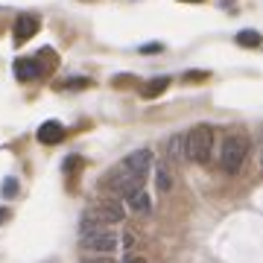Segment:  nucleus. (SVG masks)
I'll return each instance as SVG.
<instances>
[{
    "label": "nucleus",
    "mask_w": 263,
    "mask_h": 263,
    "mask_svg": "<svg viewBox=\"0 0 263 263\" xmlns=\"http://www.w3.org/2000/svg\"><path fill=\"white\" fill-rule=\"evenodd\" d=\"M149 167H152V149H146V146H143V149H135L132 155L123 158V164L114 167L111 179H108V187L126 199L129 193L143 187V179H146Z\"/></svg>",
    "instance_id": "1"
},
{
    "label": "nucleus",
    "mask_w": 263,
    "mask_h": 263,
    "mask_svg": "<svg viewBox=\"0 0 263 263\" xmlns=\"http://www.w3.org/2000/svg\"><path fill=\"white\" fill-rule=\"evenodd\" d=\"M214 152V129L208 123H199L184 135V158L196 161V164H208Z\"/></svg>",
    "instance_id": "2"
},
{
    "label": "nucleus",
    "mask_w": 263,
    "mask_h": 263,
    "mask_svg": "<svg viewBox=\"0 0 263 263\" xmlns=\"http://www.w3.org/2000/svg\"><path fill=\"white\" fill-rule=\"evenodd\" d=\"M246 155H249V138L234 132V135H228L226 141H222L219 164H222V170H226V173H240Z\"/></svg>",
    "instance_id": "3"
},
{
    "label": "nucleus",
    "mask_w": 263,
    "mask_h": 263,
    "mask_svg": "<svg viewBox=\"0 0 263 263\" xmlns=\"http://www.w3.org/2000/svg\"><path fill=\"white\" fill-rule=\"evenodd\" d=\"M123 219V205L117 199H103L97 208L85 211V219H82V231H91V226L100 228V222H120Z\"/></svg>",
    "instance_id": "4"
},
{
    "label": "nucleus",
    "mask_w": 263,
    "mask_h": 263,
    "mask_svg": "<svg viewBox=\"0 0 263 263\" xmlns=\"http://www.w3.org/2000/svg\"><path fill=\"white\" fill-rule=\"evenodd\" d=\"M82 246H85V249H94V252H114V246H117V234L105 231V228H94V231H85Z\"/></svg>",
    "instance_id": "5"
},
{
    "label": "nucleus",
    "mask_w": 263,
    "mask_h": 263,
    "mask_svg": "<svg viewBox=\"0 0 263 263\" xmlns=\"http://www.w3.org/2000/svg\"><path fill=\"white\" fill-rule=\"evenodd\" d=\"M41 143H47V146H53V143H59L62 138H65V126L59 120H47L38 126V135H35Z\"/></svg>",
    "instance_id": "6"
},
{
    "label": "nucleus",
    "mask_w": 263,
    "mask_h": 263,
    "mask_svg": "<svg viewBox=\"0 0 263 263\" xmlns=\"http://www.w3.org/2000/svg\"><path fill=\"white\" fill-rule=\"evenodd\" d=\"M35 32H38L35 15H18V21H15V44H24V41L32 38Z\"/></svg>",
    "instance_id": "7"
},
{
    "label": "nucleus",
    "mask_w": 263,
    "mask_h": 263,
    "mask_svg": "<svg viewBox=\"0 0 263 263\" xmlns=\"http://www.w3.org/2000/svg\"><path fill=\"white\" fill-rule=\"evenodd\" d=\"M41 73H44V70H41V65H38L35 59H18V62H15V76H18L21 82L38 79Z\"/></svg>",
    "instance_id": "8"
},
{
    "label": "nucleus",
    "mask_w": 263,
    "mask_h": 263,
    "mask_svg": "<svg viewBox=\"0 0 263 263\" xmlns=\"http://www.w3.org/2000/svg\"><path fill=\"white\" fill-rule=\"evenodd\" d=\"M170 88V76H155V79H149V82L141 88V94H143V100H155L158 94H164Z\"/></svg>",
    "instance_id": "9"
},
{
    "label": "nucleus",
    "mask_w": 263,
    "mask_h": 263,
    "mask_svg": "<svg viewBox=\"0 0 263 263\" xmlns=\"http://www.w3.org/2000/svg\"><path fill=\"white\" fill-rule=\"evenodd\" d=\"M126 202H129V208L132 211H138V214H149L152 211V202H149V193L146 190H135V193H129L126 196Z\"/></svg>",
    "instance_id": "10"
},
{
    "label": "nucleus",
    "mask_w": 263,
    "mask_h": 263,
    "mask_svg": "<svg viewBox=\"0 0 263 263\" xmlns=\"http://www.w3.org/2000/svg\"><path fill=\"white\" fill-rule=\"evenodd\" d=\"M155 187H158V193H170V187H173L170 164H155Z\"/></svg>",
    "instance_id": "11"
},
{
    "label": "nucleus",
    "mask_w": 263,
    "mask_h": 263,
    "mask_svg": "<svg viewBox=\"0 0 263 263\" xmlns=\"http://www.w3.org/2000/svg\"><path fill=\"white\" fill-rule=\"evenodd\" d=\"M167 155L173 161H181L184 158V135H173L167 141Z\"/></svg>",
    "instance_id": "12"
},
{
    "label": "nucleus",
    "mask_w": 263,
    "mask_h": 263,
    "mask_svg": "<svg viewBox=\"0 0 263 263\" xmlns=\"http://www.w3.org/2000/svg\"><path fill=\"white\" fill-rule=\"evenodd\" d=\"M237 44L240 47H260V32L257 29H243V32H237Z\"/></svg>",
    "instance_id": "13"
},
{
    "label": "nucleus",
    "mask_w": 263,
    "mask_h": 263,
    "mask_svg": "<svg viewBox=\"0 0 263 263\" xmlns=\"http://www.w3.org/2000/svg\"><path fill=\"white\" fill-rule=\"evenodd\" d=\"M3 199H15L18 196V190H21V184H18V179L15 176H9V179H3Z\"/></svg>",
    "instance_id": "14"
},
{
    "label": "nucleus",
    "mask_w": 263,
    "mask_h": 263,
    "mask_svg": "<svg viewBox=\"0 0 263 263\" xmlns=\"http://www.w3.org/2000/svg\"><path fill=\"white\" fill-rule=\"evenodd\" d=\"M117 240H120V243H123V249H132V246H135V237H132L129 231H126V234H123V237H117Z\"/></svg>",
    "instance_id": "15"
},
{
    "label": "nucleus",
    "mask_w": 263,
    "mask_h": 263,
    "mask_svg": "<svg viewBox=\"0 0 263 263\" xmlns=\"http://www.w3.org/2000/svg\"><path fill=\"white\" fill-rule=\"evenodd\" d=\"M205 70H190V73H184V79H187V82H190V79H205Z\"/></svg>",
    "instance_id": "16"
},
{
    "label": "nucleus",
    "mask_w": 263,
    "mask_h": 263,
    "mask_svg": "<svg viewBox=\"0 0 263 263\" xmlns=\"http://www.w3.org/2000/svg\"><path fill=\"white\" fill-rule=\"evenodd\" d=\"M85 85H88V79H70L67 88H85Z\"/></svg>",
    "instance_id": "17"
},
{
    "label": "nucleus",
    "mask_w": 263,
    "mask_h": 263,
    "mask_svg": "<svg viewBox=\"0 0 263 263\" xmlns=\"http://www.w3.org/2000/svg\"><path fill=\"white\" fill-rule=\"evenodd\" d=\"M158 50H161V44H143L141 53H158Z\"/></svg>",
    "instance_id": "18"
},
{
    "label": "nucleus",
    "mask_w": 263,
    "mask_h": 263,
    "mask_svg": "<svg viewBox=\"0 0 263 263\" xmlns=\"http://www.w3.org/2000/svg\"><path fill=\"white\" fill-rule=\"evenodd\" d=\"M9 216H12L9 211H3V208H0V222H6V219H9Z\"/></svg>",
    "instance_id": "19"
},
{
    "label": "nucleus",
    "mask_w": 263,
    "mask_h": 263,
    "mask_svg": "<svg viewBox=\"0 0 263 263\" xmlns=\"http://www.w3.org/2000/svg\"><path fill=\"white\" fill-rule=\"evenodd\" d=\"M123 263H143L141 257H129V260H123Z\"/></svg>",
    "instance_id": "20"
},
{
    "label": "nucleus",
    "mask_w": 263,
    "mask_h": 263,
    "mask_svg": "<svg viewBox=\"0 0 263 263\" xmlns=\"http://www.w3.org/2000/svg\"><path fill=\"white\" fill-rule=\"evenodd\" d=\"M82 263H111V260H82Z\"/></svg>",
    "instance_id": "21"
},
{
    "label": "nucleus",
    "mask_w": 263,
    "mask_h": 263,
    "mask_svg": "<svg viewBox=\"0 0 263 263\" xmlns=\"http://www.w3.org/2000/svg\"><path fill=\"white\" fill-rule=\"evenodd\" d=\"M187 3H193V0H187ZM196 3H202V0H196Z\"/></svg>",
    "instance_id": "22"
}]
</instances>
